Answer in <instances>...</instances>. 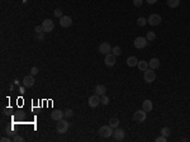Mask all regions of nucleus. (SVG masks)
Here are the masks:
<instances>
[{
	"mask_svg": "<svg viewBox=\"0 0 190 142\" xmlns=\"http://www.w3.org/2000/svg\"><path fill=\"white\" fill-rule=\"evenodd\" d=\"M69 128H70V123L67 121H65V119H61V121H58L57 122V126H56V131L58 133H66L69 131Z\"/></svg>",
	"mask_w": 190,
	"mask_h": 142,
	"instance_id": "obj_1",
	"label": "nucleus"
},
{
	"mask_svg": "<svg viewBox=\"0 0 190 142\" xmlns=\"http://www.w3.org/2000/svg\"><path fill=\"white\" fill-rule=\"evenodd\" d=\"M147 118V112H145L143 109H138V111H136L133 113V121L134 122H138V123H143V122L146 121Z\"/></svg>",
	"mask_w": 190,
	"mask_h": 142,
	"instance_id": "obj_2",
	"label": "nucleus"
},
{
	"mask_svg": "<svg viewBox=\"0 0 190 142\" xmlns=\"http://www.w3.org/2000/svg\"><path fill=\"white\" fill-rule=\"evenodd\" d=\"M113 128L110 126H101L99 128V134L103 138H109L110 136H113Z\"/></svg>",
	"mask_w": 190,
	"mask_h": 142,
	"instance_id": "obj_3",
	"label": "nucleus"
},
{
	"mask_svg": "<svg viewBox=\"0 0 190 142\" xmlns=\"http://www.w3.org/2000/svg\"><path fill=\"white\" fill-rule=\"evenodd\" d=\"M41 25H42V29H43L44 33H50V32H52V31H53V28H55L53 21H51V19H48V18L44 19Z\"/></svg>",
	"mask_w": 190,
	"mask_h": 142,
	"instance_id": "obj_4",
	"label": "nucleus"
},
{
	"mask_svg": "<svg viewBox=\"0 0 190 142\" xmlns=\"http://www.w3.org/2000/svg\"><path fill=\"white\" fill-rule=\"evenodd\" d=\"M155 79H156V73L152 71V69L151 70L147 69L145 71V74H143V80H145L146 82H148V84H151V82L155 81Z\"/></svg>",
	"mask_w": 190,
	"mask_h": 142,
	"instance_id": "obj_5",
	"label": "nucleus"
},
{
	"mask_svg": "<svg viewBox=\"0 0 190 142\" xmlns=\"http://www.w3.org/2000/svg\"><path fill=\"white\" fill-rule=\"evenodd\" d=\"M161 22H162V18L160 14H151L147 19V23H150V25H153V27L161 24Z\"/></svg>",
	"mask_w": 190,
	"mask_h": 142,
	"instance_id": "obj_6",
	"label": "nucleus"
},
{
	"mask_svg": "<svg viewBox=\"0 0 190 142\" xmlns=\"http://www.w3.org/2000/svg\"><path fill=\"white\" fill-rule=\"evenodd\" d=\"M147 38H145V37H137L136 40H134V42H133V44H134V47L137 48V50H142V48H145L146 46H147Z\"/></svg>",
	"mask_w": 190,
	"mask_h": 142,
	"instance_id": "obj_7",
	"label": "nucleus"
},
{
	"mask_svg": "<svg viewBox=\"0 0 190 142\" xmlns=\"http://www.w3.org/2000/svg\"><path fill=\"white\" fill-rule=\"evenodd\" d=\"M60 25L62 28H69L72 25V19H71V17L69 15H62L60 18Z\"/></svg>",
	"mask_w": 190,
	"mask_h": 142,
	"instance_id": "obj_8",
	"label": "nucleus"
},
{
	"mask_svg": "<svg viewBox=\"0 0 190 142\" xmlns=\"http://www.w3.org/2000/svg\"><path fill=\"white\" fill-rule=\"evenodd\" d=\"M113 137H114V140L115 141H123L124 140V137H126V132H124V130L123 128H115V131L113 132Z\"/></svg>",
	"mask_w": 190,
	"mask_h": 142,
	"instance_id": "obj_9",
	"label": "nucleus"
},
{
	"mask_svg": "<svg viewBox=\"0 0 190 142\" xmlns=\"http://www.w3.org/2000/svg\"><path fill=\"white\" fill-rule=\"evenodd\" d=\"M99 52L101 55H108L112 52V46H110L108 42H103L99 44Z\"/></svg>",
	"mask_w": 190,
	"mask_h": 142,
	"instance_id": "obj_10",
	"label": "nucleus"
},
{
	"mask_svg": "<svg viewBox=\"0 0 190 142\" xmlns=\"http://www.w3.org/2000/svg\"><path fill=\"white\" fill-rule=\"evenodd\" d=\"M99 103H100V96L98 94H94V95L89 96V107L96 108L98 105H99Z\"/></svg>",
	"mask_w": 190,
	"mask_h": 142,
	"instance_id": "obj_11",
	"label": "nucleus"
},
{
	"mask_svg": "<svg viewBox=\"0 0 190 142\" xmlns=\"http://www.w3.org/2000/svg\"><path fill=\"white\" fill-rule=\"evenodd\" d=\"M63 117H65V113L62 111H60V109H55V111L51 112V118L53 121H56V122L61 121Z\"/></svg>",
	"mask_w": 190,
	"mask_h": 142,
	"instance_id": "obj_12",
	"label": "nucleus"
},
{
	"mask_svg": "<svg viewBox=\"0 0 190 142\" xmlns=\"http://www.w3.org/2000/svg\"><path fill=\"white\" fill-rule=\"evenodd\" d=\"M104 63L108 66V67H112L115 65V56L113 53H108L105 55V59H104Z\"/></svg>",
	"mask_w": 190,
	"mask_h": 142,
	"instance_id": "obj_13",
	"label": "nucleus"
},
{
	"mask_svg": "<svg viewBox=\"0 0 190 142\" xmlns=\"http://www.w3.org/2000/svg\"><path fill=\"white\" fill-rule=\"evenodd\" d=\"M34 85V77L33 75H27L23 79V86L24 88H32Z\"/></svg>",
	"mask_w": 190,
	"mask_h": 142,
	"instance_id": "obj_14",
	"label": "nucleus"
},
{
	"mask_svg": "<svg viewBox=\"0 0 190 142\" xmlns=\"http://www.w3.org/2000/svg\"><path fill=\"white\" fill-rule=\"evenodd\" d=\"M142 109H143L145 112H151L152 109H153V104H152V102L150 100V99L143 100V103H142Z\"/></svg>",
	"mask_w": 190,
	"mask_h": 142,
	"instance_id": "obj_15",
	"label": "nucleus"
},
{
	"mask_svg": "<svg viewBox=\"0 0 190 142\" xmlns=\"http://www.w3.org/2000/svg\"><path fill=\"white\" fill-rule=\"evenodd\" d=\"M148 66H150V69H152V70H157L160 67V60L156 59V57H153V59L150 60Z\"/></svg>",
	"mask_w": 190,
	"mask_h": 142,
	"instance_id": "obj_16",
	"label": "nucleus"
},
{
	"mask_svg": "<svg viewBox=\"0 0 190 142\" xmlns=\"http://www.w3.org/2000/svg\"><path fill=\"white\" fill-rule=\"evenodd\" d=\"M105 93H107V86L105 85H101V84H99V85L95 86V94L101 96V95H104Z\"/></svg>",
	"mask_w": 190,
	"mask_h": 142,
	"instance_id": "obj_17",
	"label": "nucleus"
},
{
	"mask_svg": "<svg viewBox=\"0 0 190 142\" xmlns=\"http://www.w3.org/2000/svg\"><path fill=\"white\" fill-rule=\"evenodd\" d=\"M137 63H138V59H137L136 56H129L127 59V65L129 67H134L137 66Z\"/></svg>",
	"mask_w": 190,
	"mask_h": 142,
	"instance_id": "obj_18",
	"label": "nucleus"
},
{
	"mask_svg": "<svg viewBox=\"0 0 190 142\" xmlns=\"http://www.w3.org/2000/svg\"><path fill=\"white\" fill-rule=\"evenodd\" d=\"M137 67L140 69V71H146L147 69H150L147 61H138V63H137Z\"/></svg>",
	"mask_w": 190,
	"mask_h": 142,
	"instance_id": "obj_19",
	"label": "nucleus"
},
{
	"mask_svg": "<svg viewBox=\"0 0 190 142\" xmlns=\"http://www.w3.org/2000/svg\"><path fill=\"white\" fill-rule=\"evenodd\" d=\"M167 5L170 6V8H172V9H175V8H178V6L180 5V0H167Z\"/></svg>",
	"mask_w": 190,
	"mask_h": 142,
	"instance_id": "obj_20",
	"label": "nucleus"
},
{
	"mask_svg": "<svg viewBox=\"0 0 190 142\" xmlns=\"http://www.w3.org/2000/svg\"><path fill=\"white\" fill-rule=\"evenodd\" d=\"M109 126L112 128H118V127H119V119H118V118H112L109 121Z\"/></svg>",
	"mask_w": 190,
	"mask_h": 142,
	"instance_id": "obj_21",
	"label": "nucleus"
},
{
	"mask_svg": "<svg viewBox=\"0 0 190 142\" xmlns=\"http://www.w3.org/2000/svg\"><path fill=\"white\" fill-rule=\"evenodd\" d=\"M15 117H17V121H18V122H23L25 118H27V114H25L24 112H18Z\"/></svg>",
	"mask_w": 190,
	"mask_h": 142,
	"instance_id": "obj_22",
	"label": "nucleus"
},
{
	"mask_svg": "<svg viewBox=\"0 0 190 142\" xmlns=\"http://www.w3.org/2000/svg\"><path fill=\"white\" fill-rule=\"evenodd\" d=\"M161 134H162V136H165V137H170V134H171V130H170L169 127H162Z\"/></svg>",
	"mask_w": 190,
	"mask_h": 142,
	"instance_id": "obj_23",
	"label": "nucleus"
},
{
	"mask_svg": "<svg viewBox=\"0 0 190 142\" xmlns=\"http://www.w3.org/2000/svg\"><path fill=\"white\" fill-rule=\"evenodd\" d=\"M137 24H138L140 27H145V25L147 24V19L143 18V17H140L138 19H137Z\"/></svg>",
	"mask_w": 190,
	"mask_h": 142,
	"instance_id": "obj_24",
	"label": "nucleus"
},
{
	"mask_svg": "<svg viewBox=\"0 0 190 142\" xmlns=\"http://www.w3.org/2000/svg\"><path fill=\"white\" fill-rule=\"evenodd\" d=\"M146 38H147V41H155L156 40V33L155 32H152V31H150L148 33H147V36H146Z\"/></svg>",
	"mask_w": 190,
	"mask_h": 142,
	"instance_id": "obj_25",
	"label": "nucleus"
},
{
	"mask_svg": "<svg viewBox=\"0 0 190 142\" xmlns=\"http://www.w3.org/2000/svg\"><path fill=\"white\" fill-rule=\"evenodd\" d=\"M100 103H101L103 105H108V104H109V98H108L105 94L100 96Z\"/></svg>",
	"mask_w": 190,
	"mask_h": 142,
	"instance_id": "obj_26",
	"label": "nucleus"
},
{
	"mask_svg": "<svg viewBox=\"0 0 190 142\" xmlns=\"http://www.w3.org/2000/svg\"><path fill=\"white\" fill-rule=\"evenodd\" d=\"M112 53H113L114 56H121V55H122V50H121V47H119V46H117V47L112 48Z\"/></svg>",
	"mask_w": 190,
	"mask_h": 142,
	"instance_id": "obj_27",
	"label": "nucleus"
},
{
	"mask_svg": "<svg viewBox=\"0 0 190 142\" xmlns=\"http://www.w3.org/2000/svg\"><path fill=\"white\" fill-rule=\"evenodd\" d=\"M13 142H24V138L19 134H15V136H13Z\"/></svg>",
	"mask_w": 190,
	"mask_h": 142,
	"instance_id": "obj_28",
	"label": "nucleus"
},
{
	"mask_svg": "<svg viewBox=\"0 0 190 142\" xmlns=\"http://www.w3.org/2000/svg\"><path fill=\"white\" fill-rule=\"evenodd\" d=\"M63 113H65V117H67V118H70V117H72V115H74V112L71 111V109H66V111H63Z\"/></svg>",
	"mask_w": 190,
	"mask_h": 142,
	"instance_id": "obj_29",
	"label": "nucleus"
},
{
	"mask_svg": "<svg viewBox=\"0 0 190 142\" xmlns=\"http://www.w3.org/2000/svg\"><path fill=\"white\" fill-rule=\"evenodd\" d=\"M44 40V36H43V32H39V33H37V36H36V41H43Z\"/></svg>",
	"mask_w": 190,
	"mask_h": 142,
	"instance_id": "obj_30",
	"label": "nucleus"
},
{
	"mask_svg": "<svg viewBox=\"0 0 190 142\" xmlns=\"http://www.w3.org/2000/svg\"><path fill=\"white\" fill-rule=\"evenodd\" d=\"M142 4H143V0H133V5L136 8H141Z\"/></svg>",
	"mask_w": 190,
	"mask_h": 142,
	"instance_id": "obj_31",
	"label": "nucleus"
},
{
	"mask_svg": "<svg viewBox=\"0 0 190 142\" xmlns=\"http://www.w3.org/2000/svg\"><path fill=\"white\" fill-rule=\"evenodd\" d=\"M156 142H166L167 141V137H165V136H159V137H156V140H155Z\"/></svg>",
	"mask_w": 190,
	"mask_h": 142,
	"instance_id": "obj_32",
	"label": "nucleus"
},
{
	"mask_svg": "<svg viewBox=\"0 0 190 142\" xmlns=\"http://www.w3.org/2000/svg\"><path fill=\"white\" fill-rule=\"evenodd\" d=\"M53 14H55V17H57V18H61V17H62V10H61V9H56V10L53 11Z\"/></svg>",
	"mask_w": 190,
	"mask_h": 142,
	"instance_id": "obj_33",
	"label": "nucleus"
},
{
	"mask_svg": "<svg viewBox=\"0 0 190 142\" xmlns=\"http://www.w3.org/2000/svg\"><path fill=\"white\" fill-rule=\"evenodd\" d=\"M38 71H39V70H38L37 67H32V69H31V75H33V76L37 75V74H38Z\"/></svg>",
	"mask_w": 190,
	"mask_h": 142,
	"instance_id": "obj_34",
	"label": "nucleus"
},
{
	"mask_svg": "<svg viewBox=\"0 0 190 142\" xmlns=\"http://www.w3.org/2000/svg\"><path fill=\"white\" fill-rule=\"evenodd\" d=\"M34 31H36V33H39V32H43L42 25H37V27L34 28Z\"/></svg>",
	"mask_w": 190,
	"mask_h": 142,
	"instance_id": "obj_35",
	"label": "nucleus"
},
{
	"mask_svg": "<svg viewBox=\"0 0 190 142\" xmlns=\"http://www.w3.org/2000/svg\"><path fill=\"white\" fill-rule=\"evenodd\" d=\"M146 2H147V4H150V5H152V4H155V3L157 2V0H146Z\"/></svg>",
	"mask_w": 190,
	"mask_h": 142,
	"instance_id": "obj_36",
	"label": "nucleus"
},
{
	"mask_svg": "<svg viewBox=\"0 0 190 142\" xmlns=\"http://www.w3.org/2000/svg\"><path fill=\"white\" fill-rule=\"evenodd\" d=\"M0 141H2V142H10V140L6 138V137H2V138H0Z\"/></svg>",
	"mask_w": 190,
	"mask_h": 142,
	"instance_id": "obj_37",
	"label": "nucleus"
}]
</instances>
